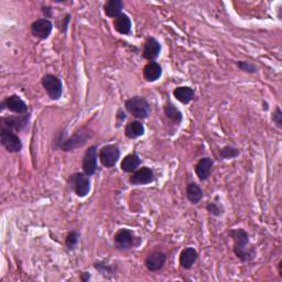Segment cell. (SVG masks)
<instances>
[{
	"mask_svg": "<svg viewBox=\"0 0 282 282\" xmlns=\"http://www.w3.org/2000/svg\"><path fill=\"white\" fill-rule=\"evenodd\" d=\"M230 236L234 241L233 251L241 263H249L256 258V249L250 244L249 234L244 228H234L230 231Z\"/></svg>",
	"mask_w": 282,
	"mask_h": 282,
	"instance_id": "obj_1",
	"label": "cell"
},
{
	"mask_svg": "<svg viewBox=\"0 0 282 282\" xmlns=\"http://www.w3.org/2000/svg\"><path fill=\"white\" fill-rule=\"evenodd\" d=\"M93 130L87 128V127L77 128L71 137H66L64 132H60L55 139V147L64 152L73 151L78 149V148L84 147L87 144V141L93 138Z\"/></svg>",
	"mask_w": 282,
	"mask_h": 282,
	"instance_id": "obj_2",
	"label": "cell"
},
{
	"mask_svg": "<svg viewBox=\"0 0 282 282\" xmlns=\"http://www.w3.org/2000/svg\"><path fill=\"white\" fill-rule=\"evenodd\" d=\"M125 108L130 115L137 119H147L150 116L151 107L148 100L143 96H133L125 102Z\"/></svg>",
	"mask_w": 282,
	"mask_h": 282,
	"instance_id": "obj_3",
	"label": "cell"
},
{
	"mask_svg": "<svg viewBox=\"0 0 282 282\" xmlns=\"http://www.w3.org/2000/svg\"><path fill=\"white\" fill-rule=\"evenodd\" d=\"M114 241H115V245L118 249L128 250L131 249V248L138 247L143 239L136 236V234L128 230V228H120L115 234V236H114Z\"/></svg>",
	"mask_w": 282,
	"mask_h": 282,
	"instance_id": "obj_4",
	"label": "cell"
},
{
	"mask_svg": "<svg viewBox=\"0 0 282 282\" xmlns=\"http://www.w3.org/2000/svg\"><path fill=\"white\" fill-rule=\"evenodd\" d=\"M68 183L78 198H85L91 192V179L84 172L73 173L68 179Z\"/></svg>",
	"mask_w": 282,
	"mask_h": 282,
	"instance_id": "obj_5",
	"label": "cell"
},
{
	"mask_svg": "<svg viewBox=\"0 0 282 282\" xmlns=\"http://www.w3.org/2000/svg\"><path fill=\"white\" fill-rule=\"evenodd\" d=\"M41 85L52 100H59L63 94V83L61 78L53 74H45L41 78Z\"/></svg>",
	"mask_w": 282,
	"mask_h": 282,
	"instance_id": "obj_6",
	"label": "cell"
},
{
	"mask_svg": "<svg viewBox=\"0 0 282 282\" xmlns=\"http://www.w3.org/2000/svg\"><path fill=\"white\" fill-rule=\"evenodd\" d=\"M0 141L6 148V150L10 153L20 152L22 149V143L20 137L15 131L4 128V127H2V130H0Z\"/></svg>",
	"mask_w": 282,
	"mask_h": 282,
	"instance_id": "obj_7",
	"label": "cell"
},
{
	"mask_svg": "<svg viewBox=\"0 0 282 282\" xmlns=\"http://www.w3.org/2000/svg\"><path fill=\"white\" fill-rule=\"evenodd\" d=\"M120 158V150L117 145H106L98 152V159L104 166H115Z\"/></svg>",
	"mask_w": 282,
	"mask_h": 282,
	"instance_id": "obj_8",
	"label": "cell"
},
{
	"mask_svg": "<svg viewBox=\"0 0 282 282\" xmlns=\"http://www.w3.org/2000/svg\"><path fill=\"white\" fill-rule=\"evenodd\" d=\"M30 120V114H23V115H16V116H6L2 117L0 123L2 127L7 129H10L15 132H20L25 129Z\"/></svg>",
	"mask_w": 282,
	"mask_h": 282,
	"instance_id": "obj_9",
	"label": "cell"
},
{
	"mask_svg": "<svg viewBox=\"0 0 282 282\" xmlns=\"http://www.w3.org/2000/svg\"><path fill=\"white\" fill-rule=\"evenodd\" d=\"M7 108L11 112H15L17 115H23V114H28L29 107L26 105L24 100L19 95H10L6 97L2 102V110Z\"/></svg>",
	"mask_w": 282,
	"mask_h": 282,
	"instance_id": "obj_10",
	"label": "cell"
},
{
	"mask_svg": "<svg viewBox=\"0 0 282 282\" xmlns=\"http://www.w3.org/2000/svg\"><path fill=\"white\" fill-rule=\"evenodd\" d=\"M97 147L95 146H91L89 149L86 150L84 158H83V172L86 174V176L92 177L96 173L97 167H98V162H97Z\"/></svg>",
	"mask_w": 282,
	"mask_h": 282,
	"instance_id": "obj_11",
	"label": "cell"
},
{
	"mask_svg": "<svg viewBox=\"0 0 282 282\" xmlns=\"http://www.w3.org/2000/svg\"><path fill=\"white\" fill-rule=\"evenodd\" d=\"M166 253L161 250H154L145 259V266L150 272H157L162 269L166 263Z\"/></svg>",
	"mask_w": 282,
	"mask_h": 282,
	"instance_id": "obj_12",
	"label": "cell"
},
{
	"mask_svg": "<svg viewBox=\"0 0 282 282\" xmlns=\"http://www.w3.org/2000/svg\"><path fill=\"white\" fill-rule=\"evenodd\" d=\"M53 23L49 19L40 18L31 24V33L40 40H46L52 33Z\"/></svg>",
	"mask_w": 282,
	"mask_h": 282,
	"instance_id": "obj_13",
	"label": "cell"
},
{
	"mask_svg": "<svg viewBox=\"0 0 282 282\" xmlns=\"http://www.w3.org/2000/svg\"><path fill=\"white\" fill-rule=\"evenodd\" d=\"M154 181V172L149 166L139 167L129 177V182L132 185H146Z\"/></svg>",
	"mask_w": 282,
	"mask_h": 282,
	"instance_id": "obj_14",
	"label": "cell"
},
{
	"mask_svg": "<svg viewBox=\"0 0 282 282\" xmlns=\"http://www.w3.org/2000/svg\"><path fill=\"white\" fill-rule=\"evenodd\" d=\"M161 44L156 38L150 37L147 39V41L144 44L143 50V57L150 62H154L159 58L161 53Z\"/></svg>",
	"mask_w": 282,
	"mask_h": 282,
	"instance_id": "obj_15",
	"label": "cell"
},
{
	"mask_svg": "<svg viewBox=\"0 0 282 282\" xmlns=\"http://www.w3.org/2000/svg\"><path fill=\"white\" fill-rule=\"evenodd\" d=\"M198 258H199V252L196 251L195 248L185 247L180 253L179 264L181 268H183L185 270H189L194 266V264L196 263Z\"/></svg>",
	"mask_w": 282,
	"mask_h": 282,
	"instance_id": "obj_16",
	"label": "cell"
},
{
	"mask_svg": "<svg viewBox=\"0 0 282 282\" xmlns=\"http://www.w3.org/2000/svg\"><path fill=\"white\" fill-rule=\"evenodd\" d=\"M214 162L209 157H205L199 160L195 165V174L200 181H207L211 177Z\"/></svg>",
	"mask_w": 282,
	"mask_h": 282,
	"instance_id": "obj_17",
	"label": "cell"
},
{
	"mask_svg": "<svg viewBox=\"0 0 282 282\" xmlns=\"http://www.w3.org/2000/svg\"><path fill=\"white\" fill-rule=\"evenodd\" d=\"M114 29H115L119 35L122 36H129L131 35V26L132 22L131 19L126 13H122L118 17L114 19Z\"/></svg>",
	"mask_w": 282,
	"mask_h": 282,
	"instance_id": "obj_18",
	"label": "cell"
},
{
	"mask_svg": "<svg viewBox=\"0 0 282 282\" xmlns=\"http://www.w3.org/2000/svg\"><path fill=\"white\" fill-rule=\"evenodd\" d=\"M143 162V160L136 152H132L130 154H127V156L122 160V163H120V169L126 173H133Z\"/></svg>",
	"mask_w": 282,
	"mask_h": 282,
	"instance_id": "obj_19",
	"label": "cell"
},
{
	"mask_svg": "<svg viewBox=\"0 0 282 282\" xmlns=\"http://www.w3.org/2000/svg\"><path fill=\"white\" fill-rule=\"evenodd\" d=\"M173 96L181 104L187 105L195 98V92L190 86H179L174 89Z\"/></svg>",
	"mask_w": 282,
	"mask_h": 282,
	"instance_id": "obj_20",
	"label": "cell"
},
{
	"mask_svg": "<svg viewBox=\"0 0 282 282\" xmlns=\"http://www.w3.org/2000/svg\"><path fill=\"white\" fill-rule=\"evenodd\" d=\"M143 74L147 82H157V80L162 76V68H161V65L156 61L149 62L144 68Z\"/></svg>",
	"mask_w": 282,
	"mask_h": 282,
	"instance_id": "obj_21",
	"label": "cell"
},
{
	"mask_svg": "<svg viewBox=\"0 0 282 282\" xmlns=\"http://www.w3.org/2000/svg\"><path fill=\"white\" fill-rule=\"evenodd\" d=\"M146 128L140 120H131L125 127V135L128 139H137L145 135Z\"/></svg>",
	"mask_w": 282,
	"mask_h": 282,
	"instance_id": "obj_22",
	"label": "cell"
},
{
	"mask_svg": "<svg viewBox=\"0 0 282 282\" xmlns=\"http://www.w3.org/2000/svg\"><path fill=\"white\" fill-rule=\"evenodd\" d=\"M164 110V115L166 116L167 119H170L173 124L180 125L183 120V114L181 112V110L178 108V107L174 106V104L171 102L170 99L166 100V103L163 107Z\"/></svg>",
	"mask_w": 282,
	"mask_h": 282,
	"instance_id": "obj_23",
	"label": "cell"
},
{
	"mask_svg": "<svg viewBox=\"0 0 282 282\" xmlns=\"http://www.w3.org/2000/svg\"><path fill=\"white\" fill-rule=\"evenodd\" d=\"M124 9V3L122 0H108L104 5V12L107 17L114 18L122 15Z\"/></svg>",
	"mask_w": 282,
	"mask_h": 282,
	"instance_id": "obj_24",
	"label": "cell"
},
{
	"mask_svg": "<svg viewBox=\"0 0 282 282\" xmlns=\"http://www.w3.org/2000/svg\"><path fill=\"white\" fill-rule=\"evenodd\" d=\"M186 199L190 201L191 204H199L203 199V190L196 183H189L186 186Z\"/></svg>",
	"mask_w": 282,
	"mask_h": 282,
	"instance_id": "obj_25",
	"label": "cell"
},
{
	"mask_svg": "<svg viewBox=\"0 0 282 282\" xmlns=\"http://www.w3.org/2000/svg\"><path fill=\"white\" fill-rule=\"evenodd\" d=\"M218 154L220 159L223 160H231V159H235L237 158L240 154V150L238 148H235L233 146H225L219 149Z\"/></svg>",
	"mask_w": 282,
	"mask_h": 282,
	"instance_id": "obj_26",
	"label": "cell"
},
{
	"mask_svg": "<svg viewBox=\"0 0 282 282\" xmlns=\"http://www.w3.org/2000/svg\"><path fill=\"white\" fill-rule=\"evenodd\" d=\"M218 198H216V201H213L206 205V210L210 214H212L215 217H219L224 214V207L219 202H217Z\"/></svg>",
	"mask_w": 282,
	"mask_h": 282,
	"instance_id": "obj_27",
	"label": "cell"
},
{
	"mask_svg": "<svg viewBox=\"0 0 282 282\" xmlns=\"http://www.w3.org/2000/svg\"><path fill=\"white\" fill-rule=\"evenodd\" d=\"M79 233L76 231H72L68 234V236L65 238V246L69 250L75 249V247L77 246L78 241H79Z\"/></svg>",
	"mask_w": 282,
	"mask_h": 282,
	"instance_id": "obj_28",
	"label": "cell"
},
{
	"mask_svg": "<svg viewBox=\"0 0 282 282\" xmlns=\"http://www.w3.org/2000/svg\"><path fill=\"white\" fill-rule=\"evenodd\" d=\"M236 65L238 66L239 70H241L245 73H248V74H253L258 71L257 65L253 64L250 61H238L236 63Z\"/></svg>",
	"mask_w": 282,
	"mask_h": 282,
	"instance_id": "obj_29",
	"label": "cell"
},
{
	"mask_svg": "<svg viewBox=\"0 0 282 282\" xmlns=\"http://www.w3.org/2000/svg\"><path fill=\"white\" fill-rule=\"evenodd\" d=\"M94 267H95V269H97L102 274H107V273H115L116 271V267L111 266L108 264L105 263H95L94 264Z\"/></svg>",
	"mask_w": 282,
	"mask_h": 282,
	"instance_id": "obj_30",
	"label": "cell"
},
{
	"mask_svg": "<svg viewBox=\"0 0 282 282\" xmlns=\"http://www.w3.org/2000/svg\"><path fill=\"white\" fill-rule=\"evenodd\" d=\"M271 119H272L273 124L276 125L279 129H282V111L279 106H277L276 109H274L272 116H271Z\"/></svg>",
	"mask_w": 282,
	"mask_h": 282,
	"instance_id": "obj_31",
	"label": "cell"
},
{
	"mask_svg": "<svg viewBox=\"0 0 282 282\" xmlns=\"http://www.w3.org/2000/svg\"><path fill=\"white\" fill-rule=\"evenodd\" d=\"M41 12L44 15V18H51L52 17V8L49 6H44L41 8Z\"/></svg>",
	"mask_w": 282,
	"mask_h": 282,
	"instance_id": "obj_32",
	"label": "cell"
},
{
	"mask_svg": "<svg viewBox=\"0 0 282 282\" xmlns=\"http://www.w3.org/2000/svg\"><path fill=\"white\" fill-rule=\"evenodd\" d=\"M71 15H66L65 16V20H64V24H63V28H62V32L63 33H65L66 32V30H68V28H69V22L71 21Z\"/></svg>",
	"mask_w": 282,
	"mask_h": 282,
	"instance_id": "obj_33",
	"label": "cell"
},
{
	"mask_svg": "<svg viewBox=\"0 0 282 282\" xmlns=\"http://www.w3.org/2000/svg\"><path fill=\"white\" fill-rule=\"evenodd\" d=\"M80 281H83V282H87V281H90L91 280V273L90 272H83L82 274H80Z\"/></svg>",
	"mask_w": 282,
	"mask_h": 282,
	"instance_id": "obj_34",
	"label": "cell"
},
{
	"mask_svg": "<svg viewBox=\"0 0 282 282\" xmlns=\"http://www.w3.org/2000/svg\"><path fill=\"white\" fill-rule=\"evenodd\" d=\"M126 114L122 110V109H119L118 110V112H117V119L119 120V123H122V122H124V120L126 119Z\"/></svg>",
	"mask_w": 282,
	"mask_h": 282,
	"instance_id": "obj_35",
	"label": "cell"
},
{
	"mask_svg": "<svg viewBox=\"0 0 282 282\" xmlns=\"http://www.w3.org/2000/svg\"><path fill=\"white\" fill-rule=\"evenodd\" d=\"M281 265H282V260H280V261H279V264H278V268H279V270H278V271H279V276H280V277H282V270H281Z\"/></svg>",
	"mask_w": 282,
	"mask_h": 282,
	"instance_id": "obj_36",
	"label": "cell"
}]
</instances>
